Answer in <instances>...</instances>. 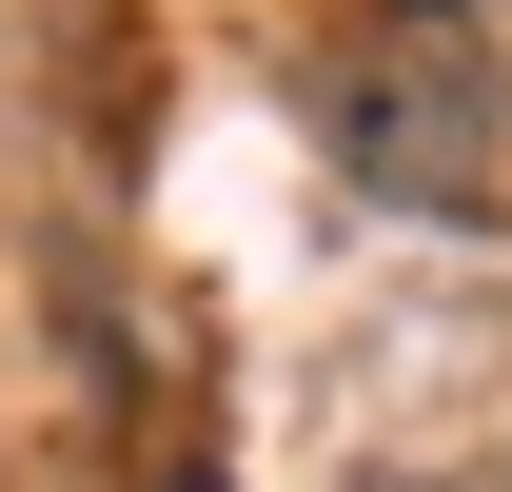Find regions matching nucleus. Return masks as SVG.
Here are the masks:
<instances>
[{"instance_id": "1", "label": "nucleus", "mask_w": 512, "mask_h": 492, "mask_svg": "<svg viewBox=\"0 0 512 492\" xmlns=\"http://www.w3.org/2000/svg\"><path fill=\"white\" fill-rule=\"evenodd\" d=\"M335 178L394 217H473L512 178V40L493 0H375L335 40Z\"/></svg>"}]
</instances>
